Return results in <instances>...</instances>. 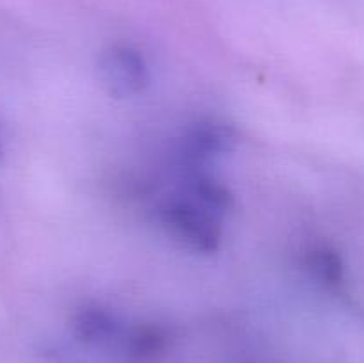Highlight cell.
Listing matches in <instances>:
<instances>
[{
    "instance_id": "2",
    "label": "cell",
    "mask_w": 364,
    "mask_h": 363,
    "mask_svg": "<svg viewBox=\"0 0 364 363\" xmlns=\"http://www.w3.org/2000/svg\"><path fill=\"white\" fill-rule=\"evenodd\" d=\"M98 77L103 89L116 100L141 96L151 85V70L144 53L128 43H114L98 60Z\"/></svg>"
},
{
    "instance_id": "3",
    "label": "cell",
    "mask_w": 364,
    "mask_h": 363,
    "mask_svg": "<svg viewBox=\"0 0 364 363\" xmlns=\"http://www.w3.org/2000/svg\"><path fill=\"white\" fill-rule=\"evenodd\" d=\"M237 132L217 120H199L187 127L178 141L176 159L180 169H206L210 162L233 152Z\"/></svg>"
},
{
    "instance_id": "1",
    "label": "cell",
    "mask_w": 364,
    "mask_h": 363,
    "mask_svg": "<svg viewBox=\"0 0 364 363\" xmlns=\"http://www.w3.org/2000/svg\"><path fill=\"white\" fill-rule=\"evenodd\" d=\"M159 219L176 241L199 255H213L223 246V217L183 192L160 201Z\"/></svg>"
},
{
    "instance_id": "7",
    "label": "cell",
    "mask_w": 364,
    "mask_h": 363,
    "mask_svg": "<svg viewBox=\"0 0 364 363\" xmlns=\"http://www.w3.org/2000/svg\"><path fill=\"white\" fill-rule=\"evenodd\" d=\"M167 335L159 326H139L128 335V352L134 358H151L166 347Z\"/></svg>"
},
{
    "instance_id": "8",
    "label": "cell",
    "mask_w": 364,
    "mask_h": 363,
    "mask_svg": "<svg viewBox=\"0 0 364 363\" xmlns=\"http://www.w3.org/2000/svg\"><path fill=\"white\" fill-rule=\"evenodd\" d=\"M4 160V148H2V142H0V164H2Z\"/></svg>"
},
{
    "instance_id": "6",
    "label": "cell",
    "mask_w": 364,
    "mask_h": 363,
    "mask_svg": "<svg viewBox=\"0 0 364 363\" xmlns=\"http://www.w3.org/2000/svg\"><path fill=\"white\" fill-rule=\"evenodd\" d=\"M304 269L309 278L326 290H340L345 283V262L341 253L329 244H316L304 255Z\"/></svg>"
},
{
    "instance_id": "4",
    "label": "cell",
    "mask_w": 364,
    "mask_h": 363,
    "mask_svg": "<svg viewBox=\"0 0 364 363\" xmlns=\"http://www.w3.org/2000/svg\"><path fill=\"white\" fill-rule=\"evenodd\" d=\"M180 192L224 217L235 209V194L206 169H180Z\"/></svg>"
},
{
    "instance_id": "5",
    "label": "cell",
    "mask_w": 364,
    "mask_h": 363,
    "mask_svg": "<svg viewBox=\"0 0 364 363\" xmlns=\"http://www.w3.org/2000/svg\"><path fill=\"white\" fill-rule=\"evenodd\" d=\"M75 337L87 345H103L121 337L123 327L116 313L98 305H87L73 319Z\"/></svg>"
}]
</instances>
